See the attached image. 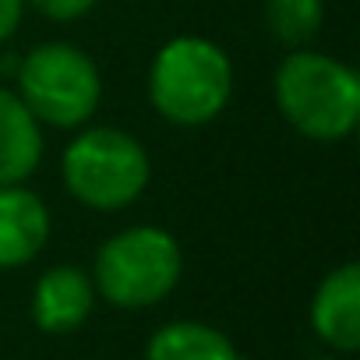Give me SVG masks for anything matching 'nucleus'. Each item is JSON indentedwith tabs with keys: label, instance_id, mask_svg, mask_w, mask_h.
<instances>
[{
	"label": "nucleus",
	"instance_id": "obj_1",
	"mask_svg": "<svg viewBox=\"0 0 360 360\" xmlns=\"http://www.w3.org/2000/svg\"><path fill=\"white\" fill-rule=\"evenodd\" d=\"M272 96L283 120L314 145L346 141L360 124V75L321 50H290L276 75Z\"/></svg>",
	"mask_w": 360,
	"mask_h": 360
},
{
	"label": "nucleus",
	"instance_id": "obj_2",
	"mask_svg": "<svg viewBox=\"0 0 360 360\" xmlns=\"http://www.w3.org/2000/svg\"><path fill=\"white\" fill-rule=\"evenodd\" d=\"M148 106L173 127H205L233 99V60L209 36H173L148 64Z\"/></svg>",
	"mask_w": 360,
	"mask_h": 360
},
{
	"label": "nucleus",
	"instance_id": "obj_3",
	"mask_svg": "<svg viewBox=\"0 0 360 360\" xmlns=\"http://www.w3.org/2000/svg\"><path fill=\"white\" fill-rule=\"evenodd\" d=\"M152 180L148 148L124 127L99 124L78 127L60 152L64 191L92 212L131 209Z\"/></svg>",
	"mask_w": 360,
	"mask_h": 360
},
{
	"label": "nucleus",
	"instance_id": "obj_4",
	"mask_svg": "<svg viewBox=\"0 0 360 360\" xmlns=\"http://www.w3.org/2000/svg\"><path fill=\"white\" fill-rule=\"evenodd\" d=\"M89 276L106 304L120 311H148L176 290L184 276V248L162 226L134 223L99 244Z\"/></svg>",
	"mask_w": 360,
	"mask_h": 360
},
{
	"label": "nucleus",
	"instance_id": "obj_5",
	"mask_svg": "<svg viewBox=\"0 0 360 360\" xmlns=\"http://www.w3.org/2000/svg\"><path fill=\"white\" fill-rule=\"evenodd\" d=\"M29 113L53 131L85 127L103 106V71L89 50L68 39H50L18 57L11 75Z\"/></svg>",
	"mask_w": 360,
	"mask_h": 360
},
{
	"label": "nucleus",
	"instance_id": "obj_6",
	"mask_svg": "<svg viewBox=\"0 0 360 360\" xmlns=\"http://www.w3.org/2000/svg\"><path fill=\"white\" fill-rule=\"evenodd\" d=\"M96 283L85 269L78 265H50L46 272H39L36 286H32V321L39 332L46 335H71L78 332L92 311H96Z\"/></svg>",
	"mask_w": 360,
	"mask_h": 360
},
{
	"label": "nucleus",
	"instance_id": "obj_7",
	"mask_svg": "<svg viewBox=\"0 0 360 360\" xmlns=\"http://www.w3.org/2000/svg\"><path fill=\"white\" fill-rule=\"evenodd\" d=\"M311 328L339 356L360 349V265L342 262L321 276L311 297Z\"/></svg>",
	"mask_w": 360,
	"mask_h": 360
},
{
	"label": "nucleus",
	"instance_id": "obj_8",
	"mask_svg": "<svg viewBox=\"0 0 360 360\" xmlns=\"http://www.w3.org/2000/svg\"><path fill=\"white\" fill-rule=\"evenodd\" d=\"M53 216L29 184H0V272L36 262L50 244Z\"/></svg>",
	"mask_w": 360,
	"mask_h": 360
},
{
	"label": "nucleus",
	"instance_id": "obj_9",
	"mask_svg": "<svg viewBox=\"0 0 360 360\" xmlns=\"http://www.w3.org/2000/svg\"><path fill=\"white\" fill-rule=\"evenodd\" d=\"M43 124L15 89L0 85V184H25L43 162Z\"/></svg>",
	"mask_w": 360,
	"mask_h": 360
},
{
	"label": "nucleus",
	"instance_id": "obj_10",
	"mask_svg": "<svg viewBox=\"0 0 360 360\" xmlns=\"http://www.w3.org/2000/svg\"><path fill=\"white\" fill-rule=\"evenodd\" d=\"M145 360H240V349L223 328L209 321L176 318L148 335Z\"/></svg>",
	"mask_w": 360,
	"mask_h": 360
},
{
	"label": "nucleus",
	"instance_id": "obj_11",
	"mask_svg": "<svg viewBox=\"0 0 360 360\" xmlns=\"http://www.w3.org/2000/svg\"><path fill=\"white\" fill-rule=\"evenodd\" d=\"M325 25V0H265V29L286 50L311 46Z\"/></svg>",
	"mask_w": 360,
	"mask_h": 360
},
{
	"label": "nucleus",
	"instance_id": "obj_12",
	"mask_svg": "<svg viewBox=\"0 0 360 360\" xmlns=\"http://www.w3.org/2000/svg\"><path fill=\"white\" fill-rule=\"evenodd\" d=\"M99 0H25V8H36L50 22H82Z\"/></svg>",
	"mask_w": 360,
	"mask_h": 360
},
{
	"label": "nucleus",
	"instance_id": "obj_13",
	"mask_svg": "<svg viewBox=\"0 0 360 360\" xmlns=\"http://www.w3.org/2000/svg\"><path fill=\"white\" fill-rule=\"evenodd\" d=\"M22 18H25V0H0V46L15 39V32L22 29Z\"/></svg>",
	"mask_w": 360,
	"mask_h": 360
},
{
	"label": "nucleus",
	"instance_id": "obj_14",
	"mask_svg": "<svg viewBox=\"0 0 360 360\" xmlns=\"http://www.w3.org/2000/svg\"><path fill=\"white\" fill-rule=\"evenodd\" d=\"M304 360H342L339 353H328V356H304Z\"/></svg>",
	"mask_w": 360,
	"mask_h": 360
}]
</instances>
